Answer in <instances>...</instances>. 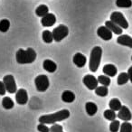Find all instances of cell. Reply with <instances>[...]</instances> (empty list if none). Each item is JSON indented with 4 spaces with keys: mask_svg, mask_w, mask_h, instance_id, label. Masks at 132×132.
Instances as JSON below:
<instances>
[{
    "mask_svg": "<svg viewBox=\"0 0 132 132\" xmlns=\"http://www.w3.org/2000/svg\"><path fill=\"white\" fill-rule=\"evenodd\" d=\"M103 115H104V118L106 119H108V120H110V121H113L116 119V118H117V114L115 113V111L112 110H106L104 111V113H103Z\"/></svg>",
    "mask_w": 132,
    "mask_h": 132,
    "instance_id": "obj_27",
    "label": "cell"
},
{
    "mask_svg": "<svg viewBox=\"0 0 132 132\" xmlns=\"http://www.w3.org/2000/svg\"><path fill=\"white\" fill-rule=\"evenodd\" d=\"M37 130L39 132H50V128H48L45 124H43V123H40L37 126Z\"/></svg>",
    "mask_w": 132,
    "mask_h": 132,
    "instance_id": "obj_33",
    "label": "cell"
},
{
    "mask_svg": "<svg viewBox=\"0 0 132 132\" xmlns=\"http://www.w3.org/2000/svg\"><path fill=\"white\" fill-rule=\"evenodd\" d=\"M6 92V86H5L4 82L3 81H0V95H5Z\"/></svg>",
    "mask_w": 132,
    "mask_h": 132,
    "instance_id": "obj_34",
    "label": "cell"
},
{
    "mask_svg": "<svg viewBox=\"0 0 132 132\" xmlns=\"http://www.w3.org/2000/svg\"><path fill=\"white\" fill-rule=\"evenodd\" d=\"M72 61H73V63L75 64L77 67L79 68H82L83 66L86 64L87 59L82 53H77L74 54L73 58H72Z\"/></svg>",
    "mask_w": 132,
    "mask_h": 132,
    "instance_id": "obj_13",
    "label": "cell"
},
{
    "mask_svg": "<svg viewBox=\"0 0 132 132\" xmlns=\"http://www.w3.org/2000/svg\"><path fill=\"white\" fill-rule=\"evenodd\" d=\"M120 128V123L119 120H113L110 124V132H118L119 129Z\"/></svg>",
    "mask_w": 132,
    "mask_h": 132,
    "instance_id": "obj_31",
    "label": "cell"
},
{
    "mask_svg": "<svg viewBox=\"0 0 132 132\" xmlns=\"http://www.w3.org/2000/svg\"><path fill=\"white\" fill-rule=\"evenodd\" d=\"M50 132H63L62 126L59 124H53V126L50 128Z\"/></svg>",
    "mask_w": 132,
    "mask_h": 132,
    "instance_id": "obj_32",
    "label": "cell"
},
{
    "mask_svg": "<svg viewBox=\"0 0 132 132\" xmlns=\"http://www.w3.org/2000/svg\"><path fill=\"white\" fill-rule=\"evenodd\" d=\"M82 82L90 90H96V88L98 87V84H99L98 79L94 77L93 75H92V74H87V75H85L82 79Z\"/></svg>",
    "mask_w": 132,
    "mask_h": 132,
    "instance_id": "obj_8",
    "label": "cell"
},
{
    "mask_svg": "<svg viewBox=\"0 0 132 132\" xmlns=\"http://www.w3.org/2000/svg\"><path fill=\"white\" fill-rule=\"evenodd\" d=\"M16 62L19 64H29L32 63L36 59V53L33 48H28L26 50L19 49L15 54Z\"/></svg>",
    "mask_w": 132,
    "mask_h": 132,
    "instance_id": "obj_2",
    "label": "cell"
},
{
    "mask_svg": "<svg viewBox=\"0 0 132 132\" xmlns=\"http://www.w3.org/2000/svg\"><path fill=\"white\" fill-rule=\"evenodd\" d=\"M97 35L104 41H110L112 39V32L105 26H101L98 28Z\"/></svg>",
    "mask_w": 132,
    "mask_h": 132,
    "instance_id": "obj_9",
    "label": "cell"
},
{
    "mask_svg": "<svg viewBox=\"0 0 132 132\" xmlns=\"http://www.w3.org/2000/svg\"><path fill=\"white\" fill-rule=\"evenodd\" d=\"M35 88L38 92H44L48 90L50 86V81L49 79L46 75L44 74H40L35 79Z\"/></svg>",
    "mask_w": 132,
    "mask_h": 132,
    "instance_id": "obj_4",
    "label": "cell"
},
{
    "mask_svg": "<svg viewBox=\"0 0 132 132\" xmlns=\"http://www.w3.org/2000/svg\"><path fill=\"white\" fill-rule=\"evenodd\" d=\"M43 67H44V69L46 72H50V73H53L57 70V64L53 61L50 60V59H46V60L44 61Z\"/></svg>",
    "mask_w": 132,
    "mask_h": 132,
    "instance_id": "obj_15",
    "label": "cell"
},
{
    "mask_svg": "<svg viewBox=\"0 0 132 132\" xmlns=\"http://www.w3.org/2000/svg\"><path fill=\"white\" fill-rule=\"evenodd\" d=\"M56 23V16L53 14L48 13L46 15H44V17H42L41 19V24L44 27H50L53 26V24Z\"/></svg>",
    "mask_w": 132,
    "mask_h": 132,
    "instance_id": "obj_11",
    "label": "cell"
},
{
    "mask_svg": "<svg viewBox=\"0 0 132 132\" xmlns=\"http://www.w3.org/2000/svg\"><path fill=\"white\" fill-rule=\"evenodd\" d=\"M116 6L120 8H129L132 6V0H116Z\"/></svg>",
    "mask_w": 132,
    "mask_h": 132,
    "instance_id": "obj_23",
    "label": "cell"
},
{
    "mask_svg": "<svg viewBox=\"0 0 132 132\" xmlns=\"http://www.w3.org/2000/svg\"><path fill=\"white\" fill-rule=\"evenodd\" d=\"M42 38H43V41H44V43H46V44H51L53 41V34H52V32L48 31V30H45V31L43 32Z\"/></svg>",
    "mask_w": 132,
    "mask_h": 132,
    "instance_id": "obj_25",
    "label": "cell"
},
{
    "mask_svg": "<svg viewBox=\"0 0 132 132\" xmlns=\"http://www.w3.org/2000/svg\"><path fill=\"white\" fill-rule=\"evenodd\" d=\"M131 60H132V57H131Z\"/></svg>",
    "mask_w": 132,
    "mask_h": 132,
    "instance_id": "obj_36",
    "label": "cell"
},
{
    "mask_svg": "<svg viewBox=\"0 0 132 132\" xmlns=\"http://www.w3.org/2000/svg\"><path fill=\"white\" fill-rule=\"evenodd\" d=\"M95 93L100 97H106L108 95V87L98 86L95 90Z\"/></svg>",
    "mask_w": 132,
    "mask_h": 132,
    "instance_id": "obj_28",
    "label": "cell"
},
{
    "mask_svg": "<svg viewBox=\"0 0 132 132\" xmlns=\"http://www.w3.org/2000/svg\"><path fill=\"white\" fill-rule=\"evenodd\" d=\"M70 117V111L68 110H62L53 114L43 115L39 118V122L43 124H55L58 121L65 120Z\"/></svg>",
    "mask_w": 132,
    "mask_h": 132,
    "instance_id": "obj_1",
    "label": "cell"
},
{
    "mask_svg": "<svg viewBox=\"0 0 132 132\" xmlns=\"http://www.w3.org/2000/svg\"><path fill=\"white\" fill-rule=\"evenodd\" d=\"M49 13V8H48L47 6L45 5H41L35 9V14H36L37 16L40 17H44V15H46Z\"/></svg>",
    "mask_w": 132,
    "mask_h": 132,
    "instance_id": "obj_21",
    "label": "cell"
},
{
    "mask_svg": "<svg viewBox=\"0 0 132 132\" xmlns=\"http://www.w3.org/2000/svg\"><path fill=\"white\" fill-rule=\"evenodd\" d=\"M85 110H86V112L89 116H93L97 113L98 106L94 102L89 101V102H87L85 104Z\"/></svg>",
    "mask_w": 132,
    "mask_h": 132,
    "instance_id": "obj_19",
    "label": "cell"
},
{
    "mask_svg": "<svg viewBox=\"0 0 132 132\" xmlns=\"http://www.w3.org/2000/svg\"><path fill=\"white\" fill-rule=\"evenodd\" d=\"M117 117L119 118V119L128 122V121H129L130 119H132V114L128 107L122 106L120 110H119V113L117 114Z\"/></svg>",
    "mask_w": 132,
    "mask_h": 132,
    "instance_id": "obj_12",
    "label": "cell"
},
{
    "mask_svg": "<svg viewBox=\"0 0 132 132\" xmlns=\"http://www.w3.org/2000/svg\"><path fill=\"white\" fill-rule=\"evenodd\" d=\"M110 21L115 23L116 24H118V26L122 28V29H128V21L125 18L123 14L120 13V12H117V11L113 12V13L110 15Z\"/></svg>",
    "mask_w": 132,
    "mask_h": 132,
    "instance_id": "obj_6",
    "label": "cell"
},
{
    "mask_svg": "<svg viewBox=\"0 0 132 132\" xmlns=\"http://www.w3.org/2000/svg\"><path fill=\"white\" fill-rule=\"evenodd\" d=\"M3 82L6 86V92H9V93H16L17 86L13 75H11V74L6 75L3 78Z\"/></svg>",
    "mask_w": 132,
    "mask_h": 132,
    "instance_id": "obj_7",
    "label": "cell"
},
{
    "mask_svg": "<svg viewBox=\"0 0 132 132\" xmlns=\"http://www.w3.org/2000/svg\"><path fill=\"white\" fill-rule=\"evenodd\" d=\"M15 101L19 105H24L28 101V94L24 89H19L15 93Z\"/></svg>",
    "mask_w": 132,
    "mask_h": 132,
    "instance_id": "obj_10",
    "label": "cell"
},
{
    "mask_svg": "<svg viewBox=\"0 0 132 132\" xmlns=\"http://www.w3.org/2000/svg\"><path fill=\"white\" fill-rule=\"evenodd\" d=\"M105 26L108 27L112 33L116 34V35H122V28L119 27L118 24H116L115 23H113L112 21H106L105 23Z\"/></svg>",
    "mask_w": 132,
    "mask_h": 132,
    "instance_id": "obj_17",
    "label": "cell"
},
{
    "mask_svg": "<svg viewBox=\"0 0 132 132\" xmlns=\"http://www.w3.org/2000/svg\"><path fill=\"white\" fill-rule=\"evenodd\" d=\"M109 107H110V110H114V111H119L121 109V107H122V104H121L120 101H119V99L114 98V99H111L110 101V102H109Z\"/></svg>",
    "mask_w": 132,
    "mask_h": 132,
    "instance_id": "obj_20",
    "label": "cell"
},
{
    "mask_svg": "<svg viewBox=\"0 0 132 132\" xmlns=\"http://www.w3.org/2000/svg\"><path fill=\"white\" fill-rule=\"evenodd\" d=\"M117 43L120 45L132 48V37L128 35H121L117 38Z\"/></svg>",
    "mask_w": 132,
    "mask_h": 132,
    "instance_id": "obj_14",
    "label": "cell"
},
{
    "mask_svg": "<svg viewBox=\"0 0 132 132\" xmlns=\"http://www.w3.org/2000/svg\"><path fill=\"white\" fill-rule=\"evenodd\" d=\"M53 34V40L55 42H61L62 40H63L69 34V29L68 27L64 24H60L56 28L53 29V31L52 32Z\"/></svg>",
    "mask_w": 132,
    "mask_h": 132,
    "instance_id": "obj_5",
    "label": "cell"
},
{
    "mask_svg": "<svg viewBox=\"0 0 132 132\" xmlns=\"http://www.w3.org/2000/svg\"><path fill=\"white\" fill-rule=\"evenodd\" d=\"M75 100V94L71 90H64L62 93V101L66 103H72Z\"/></svg>",
    "mask_w": 132,
    "mask_h": 132,
    "instance_id": "obj_18",
    "label": "cell"
},
{
    "mask_svg": "<svg viewBox=\"0 0 132 132\" xmlns=\"http://www.w3.org/2000/svg\"><path fill=\"white\" fill-rule=\"evenodd\" d=\"M98 81L99 83H101L102 86H109L110 84V79L109 76L107 75H100L98 77Z\"/></svg>",
    "mask_w": 132,
    "mask_h": 132,
    "instance_id": "obj_29",
    "label": "cell"
},
{
    "mask_svg": "<svg viewBox=\"0 0 132 132\" xmlns=\"http://www.w3.org/2000/svg\"><path fill=\"white\" fill-rule=\"evenodd\" d=\"M119 132H132V124L129 122L125 121L124 123L120 125Z\"/></svg>",
    "mask_w": 132,
    "mask_h": 132,
    "instance_id": "obj_30",
    "label": "cell"
},
{
    "mask_svg": "<svg viewBox=\"0 0 132 132\" xmlns=\"http://www.w3.org/2000/svg\"><path fill=\"white\" fill-rule=\"evenodd\" d=\"M128 81H129V78H128V72H121V73L118 76L117 83L119 85H124V84H126Z\"/></svg>",
    "mask_w": 132,
    "mask_h": 132,
    "instance_id": "obj_24",
    "label": "cell"
},
{
    "mask_svg": "<svg viewBox=\"0 0 132 132\" xmlns=\"http://www.w3.org/2000/svg\"><path fill=\"white\" fill-rule=\"evenodd\" d=\"M101 55H102V49L100 46H95L90 52V72H96L99 69L100 63L101 61Z\"/></svg>",
    "mask_w": 132,
    "mask_h": 132,
    "instance_id": "obj_3",
    "label": "cell"
},
{
    "mask_svg": "<svg viewBox=\"0 0 132 132\" xmlns=\"http://www.w3.org/2000/svg\"><path fill=\"white\" fill-rule=\"evenodd\" d=\"M128 78H129V81H131V83H132V66L128 68Z\"/></svg>",
    "mask_w": 132,
    "mask_h": 132,
    "instance_id": "obj_35",
    "label": "cell"
},
{
    "mask_svg": "<svg viewBox=\"0 0 132 132\" xmlns=\"http://www.w3.org/2000/svg\"><path fill=\"white\" fill-rule=\"evenodd\" d=\"M14 105H15V103H14V101H12L11 98H9V97L3 98L2 106L4 109H6V110H11L12 108H14Z\"/></svg>",
    "mask_w": 132,
    "mask_h": 132,
    "instance_id": "obj_22",
    "label": "cell"
},
{
    "mask_svg": "<svg viewBox=\"0 0 132 132\" xmlns=\"http://www.w3.org/2000/svg\"><path fill=\"white\" fill-rule=\"evenodd\" d=\"M102 72H104L105 75L109 76V77H114L117 74L118 70L117 67L115 65H113V64H106L103 67Z\"/></svg>",
    "mask_w": 132,
    "mask_h": 132,
    "instance_id": "obj_16",
    "label": "cell"
},
{
    "mask_svg": "<svg viewBox=\"0 0 132 132\" xmlns=\"http://www.w3.org/2000/svg\"><path fill=\"white\" fill-rule=\"evenodd\" d=\"M10 22L8 19H2L0 21V32L1 33H6L9 30Z\"/></svg>",
    "mask_w": 132,
    "mask_h": 132,
    "instance_id": "obj_26",
    "label": "cell"
}]
</instances>
